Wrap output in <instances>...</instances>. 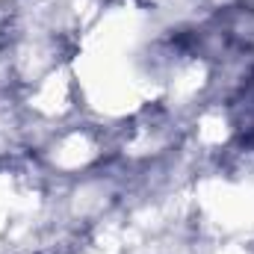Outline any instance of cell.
Wrapping results in <instances>:
<instances>
[{
  "instance_id": "obj_1",
  "label": "cell",
  "mask_w": 254,
  "mask_h": 254,
  "mask_svg": "<svg viewBox=\"0 0 254 254\" xmlns=\"http://www.w3.org/2000/svg\"><path fill=\"white\" fill-rule=\"evenodd\" d=\"M246 101L254 104V77H252V86H249V92H246Z\"/></svg>"
}]
</instances>
